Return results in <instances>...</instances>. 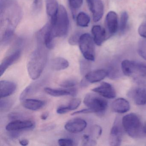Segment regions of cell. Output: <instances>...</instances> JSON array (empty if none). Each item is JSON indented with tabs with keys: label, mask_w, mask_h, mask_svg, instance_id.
<instances>
[{
	"label": "cell",
	"mask_w": 146,
	"mask_h": 146,
	"mask_svg": "<svg viewBox=\"0 0 146 146\" xmlns=\"http://www.w3.org/2000/svg\"><path fill=\"white\" fill-rule=\"evenodd\" d=\"M22 17V11L17 0L0 1L1 44L7 45Z\"/></svg>",
	"instance_id": "6da1fadb"
},
{
	"label": "cell",
	"mask_w": 146,
	"mask_h": 146,
	"mask_svg": "<svg viewBox=\"0 0 146 146\" xmlns=\"http://www.w3.org/2000/svg\"><path fill=\"white\" fill-rule=\"evenodd\" d=\"M45 47L43 44L38 43V46L31 54L27 63L28 73L32 80L38 79L44 70L48 58Z\"/></svg>",
	"instance_id": "7a4b0ae2"
},
{
	"label": "cell",
	"mask_w": 146,
	"mask_h": 146,
	"mask_svg": "<svg viewBox=\"0 0 146 146\" xmlns=\"http://www.w3.org/2000/svg\"><path fill=\"white\" fill-rule=\"evenodd\" d=\"M50 23L54 38L63 37L67 35L70 22L67 11L63 5L60 6L56 17L54 20H50Z\"/></svg>",
	"instance_id": "3957f363"
},
{
	"label": "cell",
	"mask_w": 146,
	"mask_h": 146,
	"mask_svg": "<svg viewBox=\"0 0 146 146\" xmlns=\"http://www.w3.org/2000/svg\"><path fill=\"white\" fill-rule=\"evenodd\" d=\"M122 125L130 136L136 137L142 133V125L139 117L134 113H130L122 119Z\"/></svg>",
	"instance_id": "277c9868"
},
{
	"label": "cell",
	"mask_w": 146,
	"mask_h": 146,
	"mask_svg": "<svg viewBox=\"0 0 146 146\" xmlns=\"http://www.w3.org/2000/svg\"><path fill=\"white\" fill-rule=\"evenodd\" d=\"M94 41L90 34L86 33L81 35L79 39V48L85 59L94 61L95 59Z\"/></svg>",
	"instance_id": "5b68a950"
},
{
	"label": "cell",
	"mask_w": 146,
	"mask_h": 146,
	"mask_svg": "<svg viewBox=\"0 0 146 146\" xmlns=\"http://www.w3.org/2000/svg\"><path fill=\"white\" fill-rule=\"evenodd\" d=\"M84 105L92 110L93 113H101L106 111L107 108L108 102L105 99L94 94H87L83 101Z\"/></svg>",
	"instance_id": "8992f818"
},
{
	"label": "cell",
	"mask_w": 146,
	"mask_h": 146,
	"mask_svg": "<svg viewBox=\"0 0 146 146\" xmlns=\"http://www.w3.org/2000/svg\"><path fill=\"white\" fill-rule=\"evenodd\" d=\"M35 124L34 121L29 119H17L10 122L6 126V129L9 132H19L34 129Z\"/></svg>",
	"instance_id": "52a82bcc"
},
{
	"label": "cell",
	"mask_w": 146,
	"mask_h": 146,
	"mask_svg": "<svg viewBox=\"0 0 146 146\" xmlns=\"http://www.w3.org/2000/svg\"><path fill=\"white\" fill-rule=\"evenodd\" d=\"M87 4L93 15L94 22H99L104 14V6L101 0H87Z\"/></svg>",
	"instance_id": "ba28073f"
},
{
	"label": "cell",
	"mask_w": 146,
	"mask_h": 146,
	"mask_svg": "<svg viewBox=\"0 0 146 146\" xmlns=\"http://www.w3.org/2000/svg\"><path fill=\"white\" fill-rule=\"evenodd\" d=\"M87 126V122L80 118H76L69 120L64 125L67 131L72 133H78L85 129Z\"/></svg>",
	"instance_id": "9c48e42d"
},
{
	"label": "cell",
	"mask_w": 146,
	"mask_h": 146,
	"mask_svg": "<svg viewBox=\"0 0 146 146\" xmlns=\"http://www.w3.org/2000/svg\"><path fill=\"white\" fill-rule=\"evenodd\" d=\"M92 90L108 99H113L116 96L114 88L108 83L102 82L100 86L93 89Z\"/></svg>",
	"instance_id": "30bf717a"
},
{
	"label": "cell",
	"mask_w": 146,
	"mask_h": 146,
	"mask_svg": "<svg viewBox=\"0 0 146 146\" xmlns=\"http://www.w3.org/2000/svg\"><path fill=\"white\" fill-rule=\"evenodd\" d=\"M21 50L17 49L14 52L7 55L2 61L0 66V76H1L5 73L7 69L17 61L21 55Z\"/></svg>",
	"instance_id": "8fae6325"
},
{
	"label": "cell",
	"mask_w": 146,
	"mask_h": 146,
	"mask_svg": "<svg viewBox=\"0 0 146 146\" xmlns=\"http://www.w3.org/2000/svg\"><path fill=\"white\" fill-rule=\"evenodd\" d=\"M108 76V72L103 69L89 72L84 76V78L90 83H94L103 80Z\"/></svg>",
	"instance_id": "7c38bea8"
},
{
	"label": "cell",
	"mask_w": 146,
	"mask_h": 146,
	"mask_svg": "<svg viewBox=\"0 0 146 146\" xmlns=\"http://www.w3.org/2000/svg\"><path fill=\"white\" fill-rule=\"evenodd\" d=\"M17 85L11 81L2 80L0 82V97L6 98L11 95L16 91Z\"/></svg>",
	"instance_id": "4fadbf2b"
},
{
	"label": "cell",
	"mask_w": 146,
	"mask_h": 146,
	"mask_svg": "<svg viewBox=\"0 0 146 146\" xmlns=\"http://www.w3.org/2000/svg\"><path fill=\"white\" fill-rule=\"evenodd\" d=\"M106 24L108 32L111 35L115 34L118 28V17L114 11L109 12L107 14L106 18Z\"/></svg>",
	"instance_id": "5bb4252c"
},
{
	"label": "cell",
	"mask_w": 146,
	"mask_h": 146,
	"mask_svg": "<svg viewBox=\"0 0 146 146\" xmlns=\"http://www.w3.org/2000/svg\"><path fill=\"white\" fill-rule=\"evenodd\" d=\"M45 93L54 96L60 97L65 96H75L77 94V90L74 88L54 89L46 87L44 89Z\"/></svg>",
	"instance_id": "9a60e30c"
},
{
	"label": "cell",
	"mask_w": 146,
	"mask_h": 146,
	"mask_svg": "<svg viewBox=\"0 0 146 146\" xmlns=\"http://www.w3.org/2000/svg\"><path fill=\"white\" fill-rule=\"evenodd\" d=\"M122 131L121 128L117 124L112 127L109 137V143L111 146H119L122 142Z\"/></svg>",
	"instance_id": "2e32d148"
},
{
	"label": "cell",
	"mask_w": 146,
	"mask_h": 146,
	"mask_svg": "<svg viewBox=\"0 0 146 146\" xmlns=\"http://www.w3.org/2000/svg\"><path fill=\"white\" fill-rule=\"evenodd\" d=\"M134 102L138 106L146 104V88L144 87H138L134 89L130 94Z\"/></svg>",
	"instance_id": "e0dca14e"
},
{
	"label": "cell",
	"mask_w": 146,
	"mask_h": 146,
	"mask_svg": "<svg viewBox=\"0 0 146 146\" xmlns=\"http://www.w3.org/2000/svg\"><path fill=\"white\" fill-rule=\"evenodd\" d=\"M91 31L95 43L97 46H101L106 36L105 29L100 25H94L92 27Z\"/></svg>",
	"instance_id": "ac0fdd59"
},
{
	"label": "cell",
	"mask_w": 146,
	"mask_h": 146,
	"mask_svg": "<svg viewBox=\"0 0 146 146\" xmlns=\"http://www.w3.org/2000/svg\"><path fill=\"white\" fill-rule=\"evenodd\" d=\"M112 108L115 112L123 113L129 110L130 106L127 100L123 98H119L113 102Z\"/></svg>",
	"instance_id": "d6986e66"
},
{
	"label": "cell",
	"mask_w": 146,
	"mask_h": 146,
	"mask_svg": "<svg viewBox=\"0 0 146 146\" xmlns=\"http://www.w3.org/2000/svg\"><path fill=\"white\" fill-rule=\"evenodd\" d=\"M22 101V105L25 108L31 111H37L45 106V102L40 100L25 99Z\"/></svg>",
	"instance_id": "ffe728a7"
},
{
	"label": "cell",
	"mask_w": 146,
	"mask_h": 146,
	"mask_svg": "<svg viewBox=\"0 0 146 146\" xmlns=\"http://www.w3.org/2000/svg\"><path fill=\"white\" fill-rule=\"evenodd\" d=\"M47 14L53 20L56 17L58 11V4L57 0H46Z\"/></svg>",
	"instance_id": "44dd1931"
},
{
	"label": "cell",
	"mask_w": 146,
	"mask_h": 146,
	"mask_svg": "<svg viewBox=\"0 0 146 146\" xmlns=\"http://www.w3.org/2000/svg\"><path fill=\"white\" fill-rule=\"evenodd\" d=\"M50 66L54 70H63L69 67V63L66 59L61 57H58L53 59L51 60Z\"/></svg>",
	"instance_id": "7402d4cb"
},
{
	"label": "cell",
	"mask_w": 146,
	"mask_h": 146,
	"mask_svg": "<svg viewBox=\"0 0 146 146\" xmlns=\"http://www.w3.org/2000/svg\"><path fill=\"white\" fill-rule=\"evenodd\" d=\"M42 84V81H39L38 82H35L28 86L20 94L19 97L20 100L22 101L26 99L27 96L31 95V94L35 93L39 88Z\"/></svg>",
	"instance_id": "603a6c76"
},
{
	"label": "cell",
	"mask_w": 146,
	"mask_h": 146,
	"mask_svg": "<svg viewBox=\"0 0 146 146\" xmlns=\"http://www.w3.org/2000/svg\"><path fill=\"white\" fill-rule=\"evenodd\" d=\"M121 69L124 75L127 76H132L135 73L134 61L128 60H123L121 63Z\"/></svg>",
	"instance_id": "cb8c5ba5"
},
{
	"label": "cell",
	"mask_w": 146,
	"mask_h": 146,
	"mask_svg": "<svg viewBox=\"0 0 146 146\" xmlns=\"http://www.w3.org/2000/svg\"><path fill=\"white\" fill-rule=\"evenodd\" d=\"M89 16L84 12H80L77 16V24L78 26L82 27H86L88 26L90 22Z\"/></svg>",
	"instance_id": "d4e9b609"
},
{
	"label": "cell",
	"mask_w": 146,
	"mask_h": 146,
	"mask_svg": "<svg viewBox=\"0 0 146 146\" xmlns=\"http://www.w3.org/2000/svg\"><path fill=\"white\" fill-rule=\"evenodd\" d=\"M13 104V101L11 99L5 98H1L0 100V111L5 112L10 110Z\"/></svg>",
	"instance_id": "484cf974"
},
{
	"label": "cell",
	"mask_w": 146,
	"mask_h": 146,
	"mask_svg": "<svg viewBox=\"0 0 146 146\" xmlns=\"http://www.w3.org/2000/svg\"><path fill=\"white\" fill-rule=\"evenodd\" d=\"M135 73L146 77V64L134 61Z\"/></svg>",
	"instance_id": "4316f807"
},
{
	"label": "cell",
	"mask_w": 146,
	"mask_h": 146,
	"mask_svg": "<svg viewBox=\"0 0 146 146\" xmlns=\"http://www.w3.org/2000/svg\"><path fill=\"white\" fill-rule=\"evenodd\" d=\"M129 16L126 12L124 11L122 13L120 17V24H119V30L121 32L125 31L128 23Z\"/></svg>",
	"instance_id": "83f0119b"
},
{
	"label": "cell",
	"mask_w": 146,
	"mask_h": 146,
	"mask_svg": "<svg viewBox=\"0 0 146 146\" xmlns=\"http://www.w3.org/2000/svg\"><path fill=\"white\" fill-rule=\"evenodd\" d=\"M102 133V129L99 125H94L90 129V135L93 139H97L101 136Z\"/></svg>",
	"instance_id": "f1b7e54d"
},
{
	"label": "cell",
	"mask_w": 146,
	"mask_h": 146,
	"mask_svg": "<svg viewBox=\"0 0 146 146\" xmlns=\"http://www.w3.org/2000/svg\"><path fill=\"white\" fill-rule=\"evenodd\" d=\"M89 60L86 59H82L80 61V70L82 75L85 76L89 72L90 69V64L88 62Z\"/></svg>",
	"instance_id": "f546056e"
},
{
	"label": "cell",
	"mask_w": 146,
	"mask_h": 146,
	"mask_svg": "<svg viewBox=\"0 0 146 146\" xmlns=\"http://www.w3.org/2000/svg\"><path fill=\"white\" fill-rule=\"evenodd\" d=\"M77 84V81L76 79H69L61 82L60 86L64 88H72L76 85Z\"/></svg>",
	"instance_id": "4dcf8cb0"
},
{
	"label": "cell",
	"mask_w": 146,
	"mask_h": 146,
	"mask_svg": "<svg viewBox=\"0 0 146 146\" xmlns=\"http://www.w3.org/2000/svg\"><path fill=\"white\" fill-rule=\"evenodd\" d=\"M82 145L83 146H95L96 145V141L90 135H84L82 137Z\"/></svg>",
	"instance_id": "1f68e13d"
},
{
	"label": "cell",
	"mask_w": 146,
	"mask_h": 146,
	"mask_svg": "<svg viewBox=\"0 0 146 146\" xmlns=\"http://www.w3.org/2000/svg\"><path fill=\"white\" fill-rule=\"evenodd\" d=\"M81 102L80 98H74L70 102L66 107L69 111L76 110L80 106Z\"/></svg>",
	"instance_id": "d6a6232c"
},
{
	"label": "cell",
	"mask_w": 146,
	"mask_h": 146,
	"mask_svg": "<svg viewBox=\"0 0 146 146\" xmlns=\"http://www.w3.org/2000/svg\"><path fill=\"white\" fill-rule=\"evenodd\" d=\"M80 31H76L73 33L69 39V43L72 46L77 45L79 42V39L81 36Z\"/></svg>",
	"instance_id": "836d02e7"
},
{
	"label": "cell",
	"mask_w": 146,
	"mask_h": 146,
	"mask_svg": "<svg viewBox=\"0 0 146 146\" xmlns=\"http://www.w3.org/2000/svg\"><path fill=\"white\" fill-rule=\"evenodd\" d=\"M70 7L72 11L77 10L82 7L83 0H68Z\"/></svg>",
	"instance_id": "e575fe53"
},
{
	"label": "cell",
	"mask_w": 146,
	"mask_h": 146,
	"mask_svg": "<svg viewBox=\"0 0 146 146\" xmlns=\"http://www.w3.org/2000/svg\"><path fill=\"white\" fill-rule=\"evenodd\" d=\"M58 143L60 146H73L75 142L72 139L70 138H60L58 140Z\"/></svg>",
	"instance_id": "d590c367"
},
{
	"label": "cell",
	"mask_w": 146,
	"mask_h": 146,
	"mask_svg": "<svg viewBox=\"0 0 146 146\" xmlns=\"http://www.w3.org/2000/svg\"><path fill=\"white\" fill-rule=\"evenodd\" d=\"M42 7V0H34L33 11L35 13H38Z\"/></svg>",
	"instance_id": "8d00e7d4"
},
{
	"label": "cell",
	"mask_w": 146,
	"mask_h": 146,
	"mask_svg": "<svg viewBox=\"0 0 146 146\" xmlns=\"http://www.w3.org/2000/svg\"><path fill=\"white\" fill-rule=\"evenodd\" d=\"M23 114L18 112L11 113L8 115V118L13 120L20 119L23 118Z\"/></svg>",
	"instance_id": "74e56055"
},
{
	"label": "cell",
	"mask_w": 146,
	"mask_h": 146,
	"mask_svg": "<svg viewBox=\"0 0 146 146\" xmlns=\"http://www.w3.org/2000/svg\"><path fill=\"white\" fill-rule=\"evenodd\" d=\"M69 111H70L68 110L66 106H64L59 107L57 108V111H56L57 113L59 114H64V113H66Z\"/></svg>",
	"instance_id": "f35d334b"
},
{
	"label": "cell",
	"mask_w": 146,
	"mask_h": 146,
	"mask_svg": "<svg viewBox=\"0 0 146 146\" xmlns=\"http://www.w3.org/2000/svg\"><path fill=\"white\" fill-rule=\"evenodd\" d=\"M93 113V112L92 111V110H90L89 108H88L74 112V113H72V115H76V114H81V113Z\"/></svg>",
	"instance_id": "ab89813d"
},
{
	"label": "cell",
	"mask_w": 146,
	"mask_h": 146,
	"mask_svg": "<svg viewBox=\"0 0 146 146\" xmlns=\"http://www.w3.org/2000/svg\"><path fill=\"white\" fill-rule=\"evenodd\" d=\"M138 53L142 58L146 60V51L141 49H139L138 50Z\"/></svg>",
	"instance_id": "60d3db41"
},
{
	"label": "cell",
	"mask_w": 146,
	"mask_h": 146,
	"mask_svg": "<svg viewBox=\"0 0 146 146\" xmlns=\"http://www.w3.org/2000/svg\"><path fill=\"white\" fill-rule=\"evenodd\" d=\"M19 143L22 146H25L29 145V141L28 139H24L19 140Z\"/></svg>",
	"instance_id": "b9f144b4"
},
{
	"label": "cell",
	"mask_w": 146,
	"mask_h": 146,
	"mask_svg": "<svg viewBox=\"0 0 146 146\" xmlns=\"http://www.w3.org/2000/svg\"><path fill=\"white\" fill-rule=\"evenodd\" d=\"M90 83H89L85 78H84L82 81H81V87H83V88H85V87H87V86Z\"/></svg>",
	"instance_id": "7bdbcfd3"
},
{
	"label": "cell",
	"mask_w": 146,
	"mask_h": 146,
	"mask_svg": "<svg viewBox=\"0 0 146 146\" xmlns=\"http://www.w3.org/2000/svg\"><path fill=\"white\" fill-rule=\"evenodd\" d=\"M48 116V112L44 113H42L41 116V119L42 120H46Z\"/></svg>",
	"instance_id": "ee69618b"
},
{
	"label": "cell",
	"mask_w": 146,
	"mask_h": 146,
	"mask_svg": "<svg viewBox=\"0 0 146 146\" xmlns=\"http://www.w3.org/2000/svg\"><path fill=\"white\" fill-rule=\"evenodd\" d=\"M142 133L143 134H146V123L143 125Z\"/></svg>",
	"instance_id": "f6af8a7d"
}]
</instances>
